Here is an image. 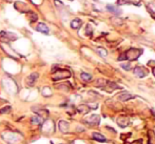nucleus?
I'll list each match as a JSON object with an SVG mask.
<instances>
[{
	"mask_svg": "<svg viewBox=\"0 0 155 144\" xmlns=\"http://www.w3.org/2000/svg\"><path fill=\"white\" fill-rule=\"evenodd\" d=\"M1 138L7 142V144H19L22 141V136L18 132L7 130L1 134Z\"/></svg>",
	"mask_w": 155,
	"mask_h": 144,
	"instance_id": "f257e3e1",
	"label": "nucleus"
},
{
	"mask_svg": "<svg viewBox=\"0 0 155 144\" xmlns=\"http://www.w3.org/2000/svg\"><path fill=\"white\" fill-rule=\"evenodd\" d=\"M143 54V50H138V48H130L128 50L125 54L120 56L118 58V60H130V61H134V60H137L139 56Z\"/></svg>",
	"mask_w": 155,
	"mask_h": 144,
	"instance_id": "f03ea898",
	"label": "nucleus"
},
{
	"mask_svg": "<svg viewBox=\"0 0 155 144\" xmlns=\"http://www.w3.org/2000/svg\"><path fill=\"white\" fill-rule=\"evenodd\" d=\"M2 85L4 87V89L7 91V93H10L12 95H15L16 93L18 91V86L16 82L10 77H5L2 79Z\"/></svg>",
	"mask_w": 155,
	"mask_h": 144,
	"instance_id": "7ed1b4c3",
	"label": "nucleus"
},
{
	"mask_svg": "<svg viewBox=\"0 0 155 144\" xmlns=\"http://www.w3.org/2000/svg\"><path fill=\"white\" fill-rule=\"evenodd\" d=\"M70 77H71V72L69 70H64V68L53 70V75H52V79H53V81L68 79V78H70Z\"/></svg>",
	"mask_w": 155,
	"mask_h": 144,
	"instance_id": "20e7f679",
	"label": "nucleus"
},
{
	"mask_svg": "<svg viewBox=\"0 0 155 144\" xmlns=\"http://www.w3.org/2000/svg\"><path fill=\"white\" fill-rule=\"evenodd\" d=\"M18 38V36L16 34L11 33V32H4L2 31L0 33V40L2 41V43H7V42H12L15 41Z\"/></svg>",
	"mask_w": 155,
	"mask_h": 144,
	"instance_id": "39448f33",
	"label": "nucleus"
},
{
	"mask_svg": "<svg viewBox=\"0 0 155 144\" xmlns=\"http://www.w3.org/2000/svg\"><path fill=\"white\" fill-rule=\"evenodd\" d=\"M41 125H42V132L46 135L53 134L54 130H54V122L52 120L46 119V120L43 121V123H42Z\"/></svg>",
	"mask_w": 155,
	"mask_h": 144,
	"instance_id": "423d86ee",
	"label": "nucleus"
},
{
	"mask_svg": "<svg viewBox=\"0 0 155 144\" xmlns=\"http://www.w3.org/2000/svg\"><path fill=\"white\" fill-rule=\"evenodd\" d=\"M32 111L34 112L37 116H39L40 118H42L43 120H46L49 117V112L46 111V108L39 107V106H33L32 107Z\"/></svg>",
	"mask_w": 155,
	"mask_h": 144,
	"instance_id": "0eeeda50",
	"label": "nucleus"
},
{
	"mask_svg": "<svg viewBox=\"0 0 155 144\" xmlns=\"http://www.w3.org/2000/svg\"><path fill=\"white\" fill-rule=\"evenodd\" d=\"M85 123L91 125V126L98 125L100 123V117L98 115H91L90 117H88L87 119H85Z\"/></svg>",
	"mask_w": 155,
	"mask_h": 144,
	"instance_id": "6e6552de",
	"label": "nucleus"
},
{
	"mask_svg": "<svg viewBox=\"0 0 155 144\" xmlns=\"http://www.w3.org/2000/svg\"><path fill=\"white\" fill-rule=\"evenodd\" d=\"M38 77H39L38 73H32L31 75H29L27 77V80H25V83H27L28 86H30V87L34 86L36 81L38 80Z\"/></svg>",
	"mask_w": 155,
	"mask_h": 144,
	"instance_id": "1a4fd4ad",
	"label": "nucleus"
},
{
	"mask_svg": "<svg viewBox=\"0 0 155 144\" xmlns=\"http://www.w3.org/2000/svg\"><path fill=\"white\" fill-rule=\"evenodd\" d=\"M133 73L136 77H138V78H143L149 74V72L146 70L143 66H136L135 68H134Z\"/></svg>",
	"mask_w": 155,
	"mask_h": 144,
	"instance_id": "9d476101",
	"label": "nucleus"
},
{
	"mask_svg": "<svg viewBox=\"0 0 155 144\" xmlns=\"http://www.w3.org/2000/svg\"><path fill=\"white\" fill-rule=\"evenodd\" d=\"M58 130L62 134H67L70 130V124L66 120H59L58 121Z\"/></svg>",
	"mask_w": 155,
	"mask_h": 144,
	"instance_id": "9b49d317",
	"label": "nucleus"
},
{
	"mask_svg": "<svg viewBox=\"0 0 155 144\" xmlns=\"http://www.w3.org/2000/svg\"><path fill=\"white\" fill-rule=\"evenodd\" d=\"M117 124L120 126V127H127L129 125V123H130V120H129L128 117H124V116H121V117H119L118 119H117Z\"/></svg>",
	"mask_w": 155,
	"mask_h": 144,
	"instance_id": "f8f14e48",
	"label": "nucleus"
},
{
	"mask_svg": "<svg viewBox=\"0 0 155 144\" xmlns=\"http://www.w3.org/2000/svg\"><path fill=\"white\" fill-rule=\"evenodd\" d=\"M92 138L95 141L98 142H107V138L104 137V135L99 134V132H93L92 134Z\"/></svg>",
	"mask_w": 155,
	"mask_h": 144,
	"instance_id": "ddd939ff",
	"label": "nucleus"
},
{
	"mask_svg": "<svg viewBox=\"0 0 155 144\" xmlns=\"http://www.w3.org/2000/svg\"><path fill=\"white\" fill-rule=\"evenodd\" d=\"M36 30L38 32H40V33L44 34V35H49V27L46 24L44 23H39L38 25H37Z\"/></svg>",
	"mask_w": 155,
	"mask_h": 144,
	"instance_id": "4468645a",
	"label": "nucleus"
},
{
	"mask_svg": "<svg viewBox=\"0 0 155 144\" xmlns=\"http://www.w3.org/2000/svg\"><path fill=\"white\" fill-rule=\"evenodd\" d=\"M107 9H108V10H109L111 13H113V14L115 15V16H119V15L121 14V10H120V9H118L117 6H115V5L109 4V5H107Z\"/></svg>",
	"mask_w": 155,
	"mask_h": 144,
	"instance_id": "2eb2a0df",
	"label": "nucleus"
},
{
	"mask_svg": "<svg viewBox=\"0 0 155 144\" xmlns=\"http://www.w3.org/2000/svg\"><path fill=\"white\" fill-rule=\"evenodd\" d=\"M133 98H135V96L134 95H132V94H129V93H122V94H120L118 96V99L120 101H128V100H130V99H133Z\"/></svg>",
	"mask_w": 155,
	"mask_h": 144,
	"instance_id": "dca6fc26",
	"label": "nucleus"
},
{
	"mask_svg": "<svg viewBox=\"0 0 155 144\" xmlns=\"http://www.w3.org/2000/svg\"><path fill=\"white\" fill-rule=\"evenodd\" d=\"M81 25H83V22H81V20H80V19H77V18L71 21V27H72V29H74V30L80 29V27H81Z\"/></svg>",
	"mask_w": 155,
	"mask_h": 144,
	"instance_id": "f3484780",
	"label": "nucleus"
},
{
	"mask_svg": "<svg viewBox=\"0 0 155 144\" xmlns=\"http://www.w3.org/2000/svg\"><path fill=\"white\" fill-rule=\"evenodd\" d=\"M27 17H28V19H29V21L30 22H35V21H37V19H38V16H37V14L36 13H34V12H28L27 13Z\"/></svg>",
	"mask_w": 155,
	"mask_h": 144,
	"instance_id": "a211bd4d",
	"label": "nucleus"
},
{
	"mask_svg": "<svg viewBox=\"0 0 155 144\" xmlns=\"http://www.w3.org/2000/svg\"><path fill=\"white\" fill-rule=\"evenodd\" d=\"M77 111L79 112L80 114H88L90 112V107L87 105V104H81L77 107Z\"/></svg>",
	"mask_w": 155,
	"mask_h": 144,
	"instance_id": "6ab92c4d",
	"label": "nucleus"
},
{
	"mask_svg": "<svg viewBox=\"0 0 155 144\" xmlns=\"http://www.w3.org/2000/svg\"><path fill=\"white\" fill-rule=\"evenodd\" d=\"M43 119L42 118H40L39 116H34V117H32V123L35 125H41L42 123H43Z\"/></svg>",
	"mask_w": 155,
	"mask_h": 144,
	"instance_id": "aec40b11",
	"label": "nucleus"
},
{
	"mask_svg": "<svg viewBox=\"0 0 155 144\" xmlns=\"http://www.w3.org/2000/svg\"><path fill=\"white\" fill-rule=\"evenodd\" d=\"M148 144H155V132L153 130L148 132Z\"/></svg>",
	"mask_w": 155,
	"mask_h": 144,
	"instance_id": "412c9836",
	"label": "nucleus"
},
{
	"mask_svg": "<svg viewBox=\"0 0 155 144\" xmlns=\"http://www.w3.org/2000/svg\"><path fill=\"white\" fill-rule=\"evenodd\" d=\"M41 94L43 97H51L52 96V89L49 86H44L41 89Z\"/></svg>",
	"mask_w": 155,
	"mask_h": 144,
	"instance_id": "4be33fe9",
	"label": "nucleus"
},
{
	"mask_svg": "<svg viewBox=\"0 0 155 144\" xmlns=\"http://www.w3.org/2000/svg\"><path fill=\"white\" fill-rule=\"evenodd\" d=\"M96 52L98 53V55L99 56H101V57H107L108 56V52H107V50L106 48H96Z\"/></svg>",
	"mask_w": 155,
	"mask_h": 144,
	"instance_id": "5701e85b",
	"label": "nucleus"
},
{
	"mask_svg": "<svg viewBox=\"0 0 155 144\" xmlns=\"http://www.w3.org/2000/svg\"><path fill=\"white\" fill-rule=\"evenodd\" d=\"M80 78H81L83 81H91V80H92V75L88 74V73H81V74H80Z\"/></svg>",
	"mask_w": 155,
	"mask_h": 144,
	"instance_id": "b1692460",
	"label": "nucleus"
},
{
	"mask_svg": "<svg viewBox=\"0 0 155 144\" xmlns=\"http://www.w3.org/2000/svg\"><path fill=\"white\" fill-rule=\"evenodd\" d=\"M11 111V106H4V107L0 108V114H7Z\"/></svg>",
	"mask_w": 155,
	"mask_h": 144,
	"instance_id": "393cba45",
	"label": "nucleus"
},
{
	"mask_svg": "<svg viewBox=\"0 0 155 144\" xmlns=\"http://www.w3.org/2000/svg\"><path fill=\"white\" fill-rule=\"evenodd\" d=\"M121 67H122L125 71H130L131 70V64H130V63H122Z\"/></svg>",
	"mask_w": 155,
	"mask_h": 144,
	"instance_id": "a878e982",
	"label": "nucleus"
},
{
	"mask_svg": "<svg viewBox=\"0 0 155 144\" xmlns=\"http://www.w3.org/2000/svg\"><path fill=\"white\" fill-rule=\"evenodd\" d=\"M54 2H55V4L57 5V6H59V9H60V6H61V7L63 6V4H62V3H61V2H59L58 0H55V1H54Z\"/></svg>",
	"mask_w": 155,
	"mask_h": 144,
	"instance_id": "bb28decb",
	"label": "nucleus"
},
{
	"mask_svg": "<svg viewBox=\"0 0 155 144\" xmlns=\"http://www.w3.org/2000/svg\"><path fill=\"white\" fill-rule=\"evenodd\" d=\"M152 72H153V75L155 76V67H153V70H152Z\"/></svg>",
	"mask_w": 155,
	"mask_h": 144,
	"instance_id": "cd10ccee",
	"label": "nucleus"
},
{
	"mask_svg": "<svg viewBox=\"0 0 155 144\" xmlns=\"http://www.w3.org/2000/svg\"><path fill=\"white\" fill-rule=\"evenodd\" d=\"M2 102H4V101H3V100H1V99H0V104L2 103Z\"/></svg>",
	"mask_w": 155,
	"mask_h": 144,
	"instance_id": "c85d7f7f",
	"label": "nucleus"
}]
</instances>
